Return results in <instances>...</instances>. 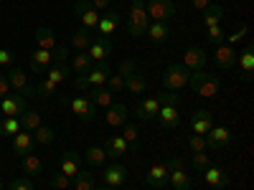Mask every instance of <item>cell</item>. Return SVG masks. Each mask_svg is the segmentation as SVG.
Here are the masks:
<instances>
[{"label": "cell", "instance_id": "6da1fadb", "mask_svg": "<svg viewBox=\"0 0 254 190\" xmlns=\"http://www.w3.org/2000/svg\"><path fill=\"white\" fill-rule=\"evenodd\" d=\"M188 87L193 89L198 96H203V99H216L219 92H221V79L214 76V74H208L206 69H201V71H190V76H188Z\"/></svg>", "mask_w": 254, "mask_h": 190}, {"label": "cell", "instance_id": "7a4b0ae2", "mask_svg": "<svg viewBox=\"0 0 254 190\" xmlns=\"http://www.w3.org/2000/svg\"><path fill=\"white\" fill-rule=\"evenodd\" d=\"M110 74H112L110 61H99L97 66H92L84 76H76V79H74V89L89 92V89H94V87H104V84H107V79H110Z\"/></svg>", "mask_w": 254, "mask_h": 190}, {"label": "cell", "instance_id": "3957f363", "mask_svg": "<svg viewBox=\"0 0 254 190\" xmlns=\"http://www.w3.org/2000/svg\"><path fill=\"white\" fill-rule=\"evenodd\" d=\"M147 26H150V15H147L145 0H132L130 18H127V33H130L132 38H140V36H145Z\"/></svg>", "mask_w": 254, "mask_h": 190}, {"label": "cell", "instance_id": "277c9868", "mask_svg": "<svg viewBox=\"0 0 254 190\" xmlns=\"http://www.w3.org/2000/svg\"><path fill=\"white\" fill-rule=\"evenodd\" d=\"M188 76H190V71L183 66V63H171V66L165 69V74H163V89L165 92H181V89H186L188 87Z\"/></svg>", "mask_w": 254, "mask_h": 190}, {"label": "cell", "instance_id": "5b68a950", "mask_svg": "<svg viewBox=\"0 0 254 190\" xmlns=\"http://www.w3.org/2000/svg\"><path fill=\"white\" fill-rule=\"evenodd\" d=\"M145 8L150 20H160V23H171L176 18V3L173 0H145Z\"/></svg>", "mask_w": 254, "mask_h": 190}, {"label": "cell", "instance_id": "8992f818", "mask_svg": "<svg viewBox=\"0 0 254 190\" xmlns=\"http://www.w3.org/2000/svg\"><path fill=\"white\" fill-rule=\"evenodd\" d=\"M87 53H89V58H92L94 63H99V61H110V56L115 53L112 38H110V36H97L92 44H89Z\"/></svg>", "mask_w": 254, "mask_h": 190}, {"label": "cell", "instance_id": "52a82bcc", "mask_svg": "<svg viewBox=\"0 0 254 190\" xmlns=\"http://www.w3.org/2000/svg\"><path fill=\"white\" fill-rule=\"evenodd\" d=\"M74 13L76 18L81 20V28H87L92 33H97V23H99V13L92 8L89 0H76V5H74Z\"/></svg>", "mask_w": 254, "mask_h": 190}, {"label": "cell", "instance_id": "ba28073f", "mask_svg": "<svg viewBox=\"0 0 254 190\" xmlns=\"http://www.w3.org/2000/svg\"><path fill=\"white\" fill-rule=\"evenodd\" d=\"M69 107H71V112L81 119V122H92L94 117H97V104L84 94V96H74V99H69Z\"/></svg>", "mask_w": 254, "mask_h": 190}, {"label": "cell", "instance_id": "9c48e42d", "mask_svg": "<svg viewBox=\"0 0 254 190\" xmlns=\"http://www.w3.org/2000/svg\"><path fill=\"white\" fill-rule=\"evenodd\" d=\"M188 124H190V132H193V135L206 137V135H208V130L214 127V114H211L208 109H196L193 114H190Z\"/></svg>", "mask_w": 254, "mask_h": 190}, {"label": "cell", "instance_id": "30bf717a", "mask_svg": "<svg viewBox=\"0 0 254 190\" xmlns=\"http://www.w3.org/2000/svg\"><path fill=\"white\" fill-rule=\"evenodd\" d=\"M181 63L188 71H201V69H206V63H208V53L201 46H190V48H186Z\"/></svg>", "mask_w": 254, "mask_h": 190}, {"label": "cell", "instance_id": "8fae6325", "mask_svg": "<svg viewBox=\"0 0 254 190\" xmlns=\"http://www.w3.org/2000/svg\"><path fill=\"white\" fill-rule=\"evenodd\" d=\"M8 84H10V89L20 96H33V87H31V81L26 76V71H20L18 66H10V74H8Z\"/></svg>", "mask_w": 254, "mask_h": 190}, {"label": "cell", "instance_id": "7c38bea8", "mask_svg": "<svg viewBox=\"0 0 254 190\" xmlns=\"http://www.w3.org/2000/svg\"><path fill=\"white\" fill-rule=\"evenodd\" d=\"M26 112V96L20 94H8L0 99V114L3 117H20Z\"/></svg>", "mask_w": 254, "mask_h": 190}, {"label": "cell", "instance_id": "4fadbf2b", "mask_svg": "<svg viewBox=\"0 0 254 190\" xmlns=\"http://www.w3.org/2000/svg\"><path fill=\"white\" fill-rule=\"evenodd\" d=\"M234 142V135H231V130H226V127H211L208 135H206V147L208 150H219V147H226Z\"/></svg>", "mask_w": 254, "mask_h": 190}, {"label": "cell", "instance_id": "5bb4252c", "mask_svg": "<svg viewBox=\"0 0 254 190\" xmlns=\"http://www.w3.org/2000/svg\"><path fill=\"white\" fill-rule=\"evenodd\" d=\"M104 185L107 188H122L125 183H127V167L125 165H120V162H115V165H107L104 167Z\"/></svg>", "mask_w": 254, "mask_h": 190}, {"label": "cell", "instance_id": "9a60e30c", "mask_svg": "<svg viewBox=\"0 0 254 190\" xmlns=\"http://www.w3.org/2000/svg\"><path fill=\"white\" fill-rule=\"evenodd\" d=\"M168 165L165 162H155L147 167V173H145V183L150 185V188H165L168 185Z\"/></svg>", "mask_w": 254, "mask_h": 190}, {"label": "cell", "instance_id": "2e32d148", "mask_svg": "<svg viewBox=\"0 0 254 190\" xmlns=\"http://www.w3.org/2000/svg\"><path fill=\"white\" fill-rule=\"evenodd\" d=\"M201 175H203L206 185H208V188H214V190H224V188L229 185V175L221 170L219 165H208Z\"/></svg>", "mask_w": 254, "mask_h": 190}, {"label": "cell", "instance_id": "e0dca14e", "mask_svg": "<svg viewBox=\"0 0 254 190\" xmlns=\"http://www.w3.org/2000/svg\"><path fill=\"white\" fill-rule=\"evenodd\" d=\"M54 63V56H51V51H44V48H36L33 53H31V71L36 74V76H44L46 71H49V66Z\"/></svg>", "mask_w": 254, "mask_h": 190}, {"label": "cell", "instance_id": "ac0fdd59", "mask_svg": "<svg viewBox=\"0 0 254 190\" xmlns=\"http://www.w3.org/2000/svg\"><path fill=\"white\" fill-rule=\"evenodd\" d=\"M214 61H216V66L219 69H234L237 66V51L234 46H226V44H219L216 46V53H214Z\"/></svg>", "mask_w": 254, "mask_h": 190}, {"label": "cell", "instance_id": "d6986e66", "mask_svg": "<svg viewBox=\"0 0 254 190\" xmlns=\"http://www.w3.org/2000/svg\"><path fill=\"white\" fill-rule=\"evenodd\" d=\"M145 36L150 38L153 44H165V41L173 36V28H171V23H160V20H150V26H147Z\"/></svg>", "mask_w": 254, "mask_h": 190}, {"label": "cell", "instance_id": "ffe728a7", "mask_svg": "<svg viewBox=\"0 0 254 190\" xmlns=\"http://www.w3.org/2000/svg\"><path fill=\"white\" fill-rule=\"evenodd\" d=\"M33 135L31 132H26V130H20L18 135H13V152L18 155V157H23V155H31L33 152Z\"/></svg>", "mask_w": 254, "mask_h": 190}, {"label": "cell", "instance_id": "44dd1931", "mask_svg": "<svg viewBox=\"0 0 254 190\" xmlns=\"http://www.w3.org/2000/svg\"><path fill=\"white\" fill-rule=\"evenodd\" d=\"M81 170V157L76 155V152H64V157H61V162H59V173H64L66 178H71L74 180V175Z\"/></svg>", "mask_w": 254, "mask_h": 190}, {"label": "cell", "instance_id": "7402d4cb", "mask_svg": "<svg viewBox=\"0 0 254 190\" xmlns=\"http://www.w3.org/2000/svg\"><path fill=\"white\" fill-rule=\"evenodd\" d=\"M158 109H160V101L155 96H147L140 101V107H137V117L140 122H153L158 117Z\"/></svg>", "mask_w": 254, "mask_h": 190}, {"label": "cell", "instance_id": "603a6c76", "mask_svg": "<svg viewBox=\"0 0 254 190\" xmlns=\"http://www.w3.org/2000/svg\"><path fill=\"white\" fill-rule=\"evenodd\" d=\"M104 152H107V157H125L130 152V144L120 135H115V137H107V142H104Z\"/></svg>", "mask_w": 254, "mask_h": 190}, {"label": "cell", "instance_id": "cb8c5ba5", "mask_svg": "<svg viewBox=\"0 0 254 190\" xmlns=\"http://www.w3.org/2000/svg\"><path fill=\"white\" fill-rule=\"evenodd\" d=\"M120 26V13L117 10H107L104 15H99V23H97V33L99 36H112V31Z\"/></svg>", "mask_w": 254, "mask_h": 190}, {"label": "cell", "instance_id": "d4e9b609", "mask_svg": "<svg viewBox=\"0 0 254 190\" xmlns=\"http://www.w3.org/2000/svg\"><path fill=\"white\" fill-rule=\"evenodd\" d=\"M104 122H107L110 127H122L127 122V107L122 101L112 104V107H107V114H104Z\"/></svg>", "mask_w": 254, "mask_h": 190}, {"label": "cell", "instance_id": "484cf974", "mask_svg": "<svg viewBox=\"0 0 254 190\" xmlns=\"http://www.w3.org/2000/svg\"><path fill=\"white\" fill-rule=\"evenodd\" d=\"M155 119L160 122V127H165V130H176L178 122H181V117H178V107H160Z\"/></svg>", "mask_w": 254, "mask_h": 190}, {"label": "cell", "instance_id": "4316f807", "mask_svg": "<svg viewBox=\"0 0 254 190\" xmlns=\"http://www.w3.org/2000/svg\"><path fill=\"white\" fill-rule=\"evenodd\" d=\"M221 18H224V5H221V3H211V5L203 10L201 23H203V28H211V26H221Z\"/></svg>", "mask_w": 254, "mask_h": 190}, {"label": "cell", "instance_id": "83f0119b", "mask_svg": "<svg viewBox=\"0 0 254 190\" xmlns=\"http://www.w3.org/2000/svg\"><path fill=\"white\" fill-rule=\"evenodd\" d=\"M237 63L244 71V79H252V71H254V46H252V41L247 44V48L242 53H237Z\"/></svg>", "mask_w": 254, "mask_h": 190}, {"label": "cell", "instance_id": "f1b7e54d", "mask_svg": "<svg viewBox=\"0 0 254 190\" xmlns=\"http://www.w3.org/2000/svg\"><path fill=\"white\" fill-rule=\"evenodd\" d=\"M87 96L97 104V109H99V107L107 109V107H112V104H115V101H112V92H110V89H104V87H94V89H89Z\"/></svg>", "mask_w": 254, "mask_h": 190}, {"label": "cell", "instance_id": "f546056e", "mask_svg": "<svg viewBox=\"0 0 254 190\" xmlns=\"http://www.w3.org/2000/svg\"><path fill=\"white\" fill-rule=\"evenodd\" d=\"M92 41H94V33H92V31H87V28H76V31L71 33V48H76V51H87Z\"/></svg>", "mask_w": 254, "mask_h": 190}, {"label": "cell", "instance_id": "4dcf8cb0", "mask_svg": "<svg viewBox=\"0 0 254 190\" xmlns=\"http://www.w3.org/2000/svg\"><path fill=\"white\" fill-rule=\"evenodd\" d=\"M36 48H44V51H56L59 44H56V36L49 31V28H38L36 31Z\"/></svg>", "mask_w": 254, "mask_h": 190}, {"label": "cell", "instance_id": "1f68e13d", "mask_svg": "<svg viewBox=\"0 0 254 190\" xmlns=\"http://www.w3.org/2000/svg\"><path fill=\"white\" fill-rule=\"evenodd\" d=\"M92 66H94V61L89 58L87 51H76V56L71 58V71H76V76H84Z\"/></svg>", "mask_w": 254, "mask_h": 190}, {"label": "cell", "instance_id": "d6a6232c", "mask_svg": "<svg viewBox=\"0 0 254 190\" xmlns=\"http://www.w3.org/2000/svg\"><path fill=\"white\" fill-rule=\"evenodd\" d=\"M69 74H71V66H69V63H56V66H49V71H46L44 76L59 87V84H64V81L69 79Z\"/></svg>", "mask_w": 254, "mask_h": 190}, {"label": "cell", "instance_id": "836d02e7", "mask_svg": "<svg viewBox=\"0 0 254 190\" xmlns=\"http://www.w3.org/2000/svg\"><path fill=\"white\" fill-rule=\"evenodd\" d=\"M125 89L130 92V94H142L147 89V79L140 71H135L132 76H125Z\"/></svg>", "mask_w": 254, "mask_h": 190}, {"label": "cell", "instance_id": "e575fe53", "mask_svg": "<svg viewBox=\"0 0 254 190\" xmlns=\"http://www.w3.org/2000/svg\"><path fill=\"white\" fill-rule=\"evenodd\" d=\"M23 173L28 175V178H36V175H41L44 173V162H41V157H36L33 152L31 155H23Z\"/></svg>", "mask_w": 254, "mask_h": 190}, {"label": "cell", "instance_id": "d590c367", "mask_svg": "<svg viewBox=\"0 0 254 190\" xmlns=\"http://www.w3.org/2000/svg\"><path fill=\"white\" fill-rule=\"evenodd\" d=\"M168 183L176 190H190V175L186 170H171L168 173Z\"/></svg>", "mask_w": 254, "mask_h": 190}, {"label": "cell", "instance_id": "8d00e7d4", "mask_svg": "<svg viewBox=\"0 0 254 190\" xmlns=\"http://www.w3.org/2000/svg\"><path fill=\"white\" fill-rule=\"evenodd\" d=\"M71 185H74L76 190H94V188H97V180H94V175H92V173H87V170H79V173L74 175Z\"/></svg>", "mask_w": 254, "mask_h": 190}, {"label": "cell", "instance_id": "74e56055", "mask_svg": "<svg viewBox=\"0 0 254 190\" xmlns=\"http://www.w3.org/2000/svg\"><path fill=\"white\" fill-rule=\"evenodd\" d=\"M20 130H23V127H20L18 117H3V119H0V137H13Z\"/></svg>", "mask_w": 254, "mask_h": 190}, {"label": "cell", "instance_id": "f35d334b", "mask_svg": "<svg viewBox=\"0 0 254 190\" xmlns=\"http://www.w3.org/2000/svg\"><path fill=\"white\" fill-rule=\"evenodd\" d=\"M127 144L132 147V150H137V142H140V132H137V124H132V122H125L122 124V135H120Z\"/></svg>", "mask_w": 254, "mask_h": 190}, {"label": "cell", "instance_id": "ab89813d", "mask_svg": "<svg viewBox=\"0 0 254 190\" xmlns=\"http://www.w3.org/2000/svg\"><path fill=\"white\" fill-rule=\"evenodd\" d=\"M84 157H87V162H89V165H94V167H99V165L107 162V152H104V147H99V144H92Z\"/></svg>", "mask_w": 254, "mask_h": 190}, {"label": "cell", "instance_id": "60d3db41", "mask_svg": "<svg viewBox=\"0 0 254 190\" xmlns=\"http://www.w3.org/2000/svg\"><path fill=\"white\" fill-rule=\"evenodd\" d=\"M33 92H36V96H41V99H49V96H56V84L54 81H49L46 76L41 79L36 87H33Z\"/></svg>", "mask_w": 254, "mask_h": 190}, {"label": "cell", "instance_id": "b9f144b4", "mask_svg": "<svg viewBox=\"0 0 254 190\" xmlns=\"http://www.w3.org/2000/svg\"><path fill=\"white\" fill-rule=\"evenodd\" d=\"M20 127L26 132H36L41 127V114L38 112H23V119H20Z\"/></svg>", "mask_w": 254, "mask_h": 190}, {"label": "cell", "instance_id": "7bdbcfd3", "mask_svg": "<svg viewBox=\"0 0 254 190\" xmlns=\"http://www.w3.org/2000/svg\"><path fill=\"white\" fill-rule=\"evenodd\" d=\"M31 135H33V140L41 142V144H54V140H56V132L51 130V127H44V124H41L36 132H31Z\"/></svg>", "mask_w": 254, "mask_h": 190}, {"label": "cell", "instance_id": "ee69618b", "mask_svg": "<svg viewBox=\"0 0 254 190\" xmlns=\"http://www.w3.org/2000/svg\"><path fill=\"white\" fill-rule=\"evenodd\" d=\"M135 71H137L135 58H122V61L117 63V74H120V76H132Z\"/></svg>", "mask_w": 254, "mask_h": 190}, {"label": "cell", "instance_id": "f6af8a7d", "mask_svg": "<svg viewBox=\"0 0 254 190\" xmlns=\"http://www.w3.org/2000/svg\"><path fill=\"white\" fill-rule=\"evenodd\" d=\"M247 33H249V26L244 23V26H239L234 33H231V36H224V41H226V46H237L239 44V41H244L247 38Z\"/></svg>", "mask_w": 254, "mask_h": 190}, {"label": "cell", "instance_id": "bcb514c9", "mask_svg": "<svg viewBox=\"0 0 254 190\" xmlns=\"http://www.w3.org/2000/svg\"><path fill=\"white\" fill-rule=\"evenodd\" d=\"M190 165H193L196 173H203L206 167L211 165V157H208L206 152H193V160H190Z\"/></svg>", "mask_w": 254, "mask_h": 190}, {"label": "cell", "instance_id": "7dc6e473", "mask_svg": "<svg viewBox=\"0 0 254 190\" xmlns=\"http://www.w3.org/2000/svg\"><path fill=\"white\" fill-rule=\"evenodd\" d=\"M206 38H208V44H214V46L224 44V31H221V26H211V28H206Z\"/></svg>", "mask_w": 254, "mask_h": 190}, {"label": "cell", "instance_id": "c3c4849f", "mask_svg": "<svg viewBox=\"0 0 254 190\" xmlns=\"http://www.w3.org/2000/svg\"><path fill=\"white\" fill-rule=\"evenodd\" d=\"M158 101L160 107H178V92H160Z\"/></svg>", "mask_w": 254, "mask_h": 190}, {"label": "cell", "instance_id": "681fc988", "mask_svg": "<svg viewBox=\"0 0 254 190\" xmlns=\"http://www.w3.org/2000/svg\"><path fill=\"white\" fill-rule=\"evenodd\" d=\"M188 147H190V152H206L208 150V147H206V137H198V135L188 137Z\"/></svg>", "mask_w": 254, "mask_h": 190}, {"label": "cell", "instance_id": "f907efd6", "mask_svg": "<svg viewBox=\"0 0 254 190\" xmlns=\"http://www.w3.org/2000/svg\"><path fill=\"white\" fill-rule=\"evenodd\" d=\"M107 89L115 94V92H122L125 89V76H120V74H110V79H107Z\"/></svg>", "mask_w": 254, "mask_h": 190}, {"label": "cell", "instance_id": "816d5d0a", "mask_svg": "<svg viewBox=\"0 0 254 190\" xmlns=\"http://www.w3.org/2000/svg\"><path fill=\"white\" fill-rule=\"evenodd\" d=\"M51 188H56V190H66V188H71V178H66L64 173H56V175L51 178Z\"/></svg>", "mask_w": 254, "mask_h": 190}, {"label": "cell", "instance_id": "f5cc1de1", "mask_svg": "<svg viewBox=\"0 0 254 190\" xmlns=\"http://www.w3.org/2000/svg\"><path fill=\"white\" fill-rule=\"evenodd\" d=\"M10 190H36V188H33L31 178H15L10 183Z\"/></svg>", "mask_w": 254, "mask_h": 190}, {"label": "cell", "instance_id": "db71d44e", "mask_svg": "<svg viewBox=\"0 0 254 190\" xmlns=\"http://www.w3.org/2000/svg\"><path fill=\"white\" fill-rule=\"evenodd\" d=\"M51 56H54V63H51V66H56V63H66V58H69V48H66V46H59L56 51H51Z\"/></svg>", "mask_w": 254, "mask_h": 190}, {"label": "cell", "instance_id": "11a10c76", "mask_svg": "<svg viewBox=\"0 0 254 190\" xmlns=\"http://www.w3.org/2000/svg\"><path fill=\"white\" fill-rule=\"evenodd\" d=\"M0 66H15V53L8 48H0Z\"/></svg>", "mask_w": 254, "mask_h": 190}, {"label": "cell", "instance_id": "9f6ffc18", "mask_svg": "<svg viewBox=\"0 0 254 190\" xmlns=\"http://www.w3.org/2000/svg\"><path fill=\"white\" fill-rule=\"evenodd\" d=\"M165 165H168V170H183V167H186V160H183V157H171Z\"/></svg>", "mask_w": 254, "mask_h": 190}, {"label": "cell", "instance_id": "6f0895ef", "mask_svg": "<svg viewBox=\"0 0 254 190\" xmlns=\"http://www.w3.org/2000/svg\"><path fill=\"white\" fill-rule=\"evenodd\" d=\"M13 89H10V84H8V76H0V99L8 96Z\"/></svg>", "mask_w": 254, "mask_h": 190}, {"label": "cell", "instance_id": "680465c9", "mask_svg": "<svg viewBox=\"0 0 254 190\" xmlns=\"http://www.w3.org/2000/svg\"><path fill=\"white\" fill-rule=\"evenodd\" d=\"M190 5H193V10H198V13H203L208 5H211V0H190Z\"/></svg>", "mask_w": 254, "mask_h": 190}, {"label": "cell", "instance_id": "91938a15", "mask_svg": "<svg viewBox=\"0 0 254 190\" xmlns=\"http://www.w3.org/2000/svg\"><path fill=\"white\" fill-rule=\"evenodd\" d=\"M89 3H92V8L99 13V10H107L110 8V0H89Z\"/></svg>", "mask_w": 254, "mask_h": 190}, {"label": "cell", "instance_id": "94428289", "mask_svg": "<svg viewBox=\"0 0 254 190\" xmlns=\"http://www.w3.org/2000/svg\"><path fill=\"white\" fill-rule=\"evenodd\" d=\"M94 190H115V188H94Z\"/></svg>", "mask_w": 254, "mask_h": 190}, {"label": "cell", "instance_id": "6125c7cd", "mask_svg": "<svg viewBox=\"0 0 254 190\" xmlns=\"http://www.w3.org/2000/svg\"><path fill=\"white\" fill-rule=\"evenodd\" d=\"M0 190H3V183H0Z\"/></svg>", "mask_w": 254, "mask_h": 190}]
</instances>
